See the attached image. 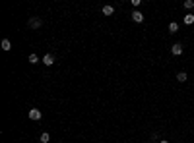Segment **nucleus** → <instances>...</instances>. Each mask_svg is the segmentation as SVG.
<instances>
[{
  "label": "nucleus",
  "mask_w": 194,
  "mask_h": 143,
  "mask_svg": "<svg viewBox=\"0 0 194 143\" xmlns=\"http://www.w3.org/2000/svg\"><path fill=\"white\" fill-rule=\"evenodd\" d=\"M186 78H188V76L184 74V72H179V74H177V79H179L181 83H182V81H186Z\"/></svg>",
  "instance_id": "9d476101"
},
{
  "label": "nucleus",
  "mask_w": 194,
  "mask_h": 143,
  "mask_svg": "<svg viewBox=\"0 0 194 143\" xmlns=\"http://www.w3.org/2000/svg\"><path fill=\"white\" fill-rule=\"evenodd\" d=\"M159 143H169V141H167V139H161V141H159Z\"/></svg>",
  "instance_id": "4468645a"
},
{
  "label": "nucleus",
  "mask_w": 194,
  "mask_h": 143,
  "mask_svg": "<svg viewBox=\"0 0 194 143\" xmlns=\"http://www.w3.org/2000/svg\"><path fill=\"white\" fill-rule=\"evenodd\" d=\"M184 8H186V10L194 8V0H184Z\"/></svg>",
  "instance_id": "f8f14e48"
},
{
  "label": "nucleus",
  "mask_w": 194,
  "mask_h": 143,
  "mask_svg": "<svg viewBox=\"0 0 194 143\" xmlns=\"http://www.w3.org/2000/svg\"><path fill=\"white\" fill-rule=\"evenodd\" d=\"M177 31H179V23H175V21L169 23V33H177Z\"/></svg>",
  "instance_id": "1a4fd4ad"
},
{
  "label": "nucleus",
  "mask_w": 194,
  "mask_h": 143,
  "mask_svg": "<svg viewBox=\"0 0 194 143\" xmlns=\"http://www.w3.org/2000/svg\"><path fill=\"white\" fill-rule=\"evenodd\" d=\"M10 48H12V43H10L8 39H4L2 41V50H10Z\"/></svg>",
  "instance_id": "6e6552de"
},
{
  "label": "nucleus",
  "mask_w": 194,
  "mask_h": 143,
  "mask_svg": "<svg viewBox=\"0 0 194 143\" xmlns=\"http://www.w3.org/2000/svg\"><path fill=\"white\" fill-rule=\"evenodd\" d=\"M43 64L45 66H52L54 64V56H52V54H45V56H43Z\"/></svg>",
  "instance_id": "39448f33"
},
{
  "label": "nucleus",
  "mask_w": 194,
  "mask_h": 143,
  "mask_svg": "<svg viewBox=\"0 0 194 143\" xmlns=\"http://www.w3.org/2000/svg\"><path fill=\"white\" fill-rule=\"evenodd\" d=\"M49 139H51L49 133H43V136H41V143H49Z\"/></svg>",
  "instance_id": "ddd939ff"
},
{
  "label": "nucleus",
  "mask_w": 194,
  "mask_h": 143,
  "mask_svg": "<svg viewBox=\"0 0 194 143\" xmlns=\"http://www.w3.org/2000/svg\"><path fill=\"white\" fill-rule=\"evenodd\" d=\"M171 52H173L175 56H181V54H182V45H181V43H175L173 48H171Z\"/></svg>",
  "instance_id": "20e7f679"
},
{
  "label": "nucleus",
  "mask_w": 194,
  "mask_h": 143,
  "mask_svg": "<svg viewBox=\"0 0 194 143\" xmlns=\"http://www.w3.org/2000/svg\"><path fill=\"white\" fill-rule=\"evenodd\" d=\"M132 21H136V23H142V21H144V14L138 12V10H134V12H132Z\"/></svg>",
  "instance_id": "f257e3e1"
},
{
  "label": "nucleus",
  "mask_w": 194,
  "mask_h": 143,
  "mask_svg": "<svg viewBox=\"0 0 194 143\" xmlns=\"http://www.w3.org/2000/svg\"><path fill=\"white\" fill-rule=\"evenodd\" d=\"M113 12H115V8L113 6H103V14L105 16H113Z\"/></svg>",
  "instance_id": "0eeeda50"
},
{
  "label": "nucleus",
  "mask_w": 194,
  "mask_h": 143,
  "mask_svg": "<svg viewBox=\"0 0 194 143\" xmlns=\"http://www.w3.org/2000/svg\"><path fill=\"white\" fill-rule=\"evenodd\" d=\"M41 25H43V21L39 20V18H31V20H29V27H31V29H39Z\"/></svg>",
  "instance_id": "7ed1b4c3"
},
{
  "label": "nucleus",
  "mask_w": 194,
  "mask_h": 143,
  "mask_svg": "<svg viewBox=\"0 0 194 143\" xmlns=\"http://www.w3.org/2000/svg\"><path fill=\"white\" fill-rule=\"evenodd\" d=\"M184 23H186V25H192L194 23V14H186V16H184Z\"/></svg>",
  "instance_id": "423d86ee"
},
{
  "label": "nucleus",
  "mask_w": 194,
  "mask_h": 143,
  "mask_svg": "<svg viewBox=\"0 0 194 143\" xmlns=\"http://www.w3.org/2000/svg\"><path fill=\"white\" fill-rule=\"evenodd\" d=\"M37 62H39L37 54H29V64H37Z\"/></svg>",
  "instance_id": "9b49d317"
},
{
  "label": "nucleus",
  "mask_w": 194,
  "mask_h": 143,
  "mask_svg": "<svg viewBox=\"0 0 194 143\" xmlns=\"http://www.w3.org/2000/svg\"><path fill=\"white\" fill-rule=\"evenodd\" d=\"M41 116H43V114H41V110H37V108H31V110H29V120H41Z\"/></svg>",
  "instance_id": "f03ea898"
}]
</instances>
